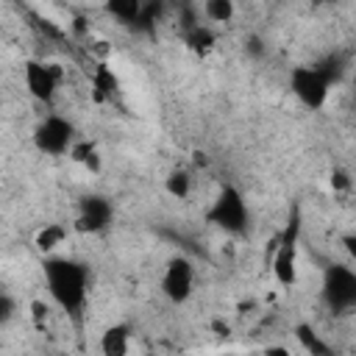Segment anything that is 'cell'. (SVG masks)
<instances>
[{
	"instance_id": "6da1fadb",
	"label": "cell",
	"mask_w": 356,
	"mask_h": 356,
	"mask_svg": "<svg viewBox=\"0 0 356 356\" xmlns=\"http://www.w3.org/2000/svg\"><path fill=\"white\" fill-rule=\"evenodd\" d=\"M44 284L50 289V298L64 309V312H78L86 300L89 289V273L83 264L72 259H56L50 256L44 261Z\"/></svg>"
},
{
	"instance_id": "7a4b0ae2",
	"label": "cell",
	"mask_w": 356,
	"mask_h": 356,
	"mask_svg": "<svg viewBox=\"0 0 356 356\" xmlns=\"http://www.w3.org/2000/svg\"><path fill=\"white\" fill-rule=\"evenodd\" d=\"M289 86H292L295 97H298L306 108L317 111V108H323L325 100H328L331 78H328L320 67H295L292 75H289Z\"/></svg>"
},
{
	"instance_id": "3957f363",
	"label": "cell",
	"mask_w": 356,
	"mask_h": 356,
	"mask_svg": "<svg viewBox=\"0 0 356 356\" xmlns=\"http://www.w3.org/2000/svg\"><path fill=\"white\" fill-rule=\"evenodd\" d=\"M298 234H300V222L298 217H292L284 234L278 236V250L270 261L273 275L281 286H292L298 281Z\"/></svg>"
},
{
	"instance_id": "277c9868",
	"label": "cell",
	"mask_w": 356,
	"mask_h": 356,
	"mask_svg": "<svg viewBox=\"0 0 356 356\" xmlns=\"http://www.w3.org/2000/svg\"><path fill=\"white\" fill-rule=\"evenodd\" d=\"M33 142L42 153L47 156H61V153H70L72 150V122L58 117V114H50L44 117L36 131H33Z\"/></svg>"
},
{
	"instance_id": "5b68a950",
	"label": "cell",
	"mask_w": 356,
	"mask_h": 356,
	"mask_svg": "<svg viewBox=\"0 0 356 356\" xmlns=\"http://www.w3.org/2000/svg\"><path fill=\"white\" fill-rule=\"evenodd\" d=\"M195 286V267L186 256H172L164 267V278H161V292L172 300V303H184L192 295Z\"/></svg>"
},
{
	"instance_id": "8992f818",
	"label": "cell",
	"mask_w": 356,
	"mask_h": 356,
	"mask_svg": "<svg viewBox=\"0 0 356 356\" xmlns=\"http://www.w3.org/2000/svg\"><path fill=\"white\" fill-rule=\"evenodd\" d=\"M209 217H211L217 225H222L225 231H239V228H245L248 209H245L242 195H239L234 186H225V189L217 195V200H214Z\"/></svg>"
},
{
	"instance_id": "52a82bcc",
	"label": "cell",
	"mask_w": 356,
	"mask_h": 356,
	"mask_svg": "<svg viewBox=\"0 0 356 356\" xmlns=\"http://www.w3.org/2000/svg\"><path fill=\"white\" fill-rule=\"evenodd\" d=\"M22 78H25V89L31 92V97H36L42 103H50L56 97V89L61 86L47 61H33V58L25 61L22 64Z\"/></svg>"
},
{
	"instance_id": "ba28073f",
	"label": "cell",
	"mask_w": 356,
	"mask_h": 356,
	"mask_svg": "<svg viewBox=\"0 0 356 356\" xmlns=\"http://www.w3.org/2000/svg\"><path fill=\"white\" fill-rule=\"evenodd\" d=\"M325 295L331 306H353L356 303V270L331 267L325 275Z\"/></svg>"
},
{
	"instance_id": "9c48e42d",
	"label": "cell",
	"mask_w": 356,
	"mask_h": 356,
	"mask_svg": "<svg viewBox=\"0 0 356 356\" xmlns=\"http://www.w3.org/2000/svg\"><path fill=\"white\" fill-rule=\"evenodd\" d=\"M108 220H111V203L103 197H86L75 217V228L81 234H97L108 225Z\"/></svg>"
},
{
	"instance_id": "30bf717a",
	"label": "cell",
	"mask_w": 356,
	"mask_h": 356,
	"mask_svg": "<svg viewBox=\"0 0 356 356\" xmlns=\"http://www.w3.org/2000/svg\"><path fill=\"white\" fill-rule=\"evenodd\" d=\"M128 350H131V328L128 325L117 323L100 334V353L103 356H128Z\"/></svg>"
},
{
	"instance_id": "8fae6325",
	"label": "cell",
	"mask_w": 356,
	"mask_h": 356,
	"mask_svg": "<svg viewBox=\"0 0 356 356\" xmlns=\"http://www.w3.org/2000/svg\"><path fill=\"white\" fill-rule=\"evenodd\" d=\"M67 242V228L61 222H44L36 234H33V248L44 256H53L61 245Z\"/></svg>"
},
{
	"instance_id": "7c38bea8",
	"label": "cell",
	"mask_w": 356,
	"mask_h": 356,
	"mask_svg": "<svg viewBox=\"0 0 356 356\" xmlns=\"http://www.w3.org/2000/svg\"><path fill=\"white\" fill-rule=\"evenodd\" d=\"M70 159H72L75 164H81L86 172H92V175H97L100 167H103L100 153H97V147H95L92 142H75L72 150H70Z\"/></svg>"
},
{
	"instance_id": "4fadbf2b",
	"label": "cell",
	"mask_w": 356,
	"mask_h": 356,
	"mask_svg": "<svg viewBox=\"0 0 356 356\" xmlns=\"http://www.w3.org/2000/svg\"><path fill=\"white\" fill-rule=\"evenodd\" d=\"M200 14L209 22H231L236 14V6L231 0H206L200 3Z\"/></svg>"
},
{
	"instance_id": "5bb4252c",
	"label": "cell",
	"mask_w": 356,
	"mask_h": 356,
	"mask_svg": "<svg viewBox=\"0 0 356 356\" xmlns=\"http://www.w3.org/2000/svg\"><path fill=\"white\" fill-rule=\"evenodd\" d=\"M184 42L189 44V50H195V53H206V50H211V47L217 44V36L211 33L209 25H195L192 31L184 33Z\"/></svg>"
},
{
	"instance_id": "9a60e30c",
	"label": "cell",
	"mask_w": 356,
	"mask_h": 356,
	"mask_svg": "<svg viewBox=\"0 0 356 356\" xmlns=\"http://www.w3.org/2000/svg\"><path fill=\"white\" fill-rule=\"evenodd\" d=\"M142 8H145V6H139L136 0H111V3L106 6V11H108L117 22H139Z\"/></svg>"
},
{
	"instance_id": "2e32d148",
	"label": "cell",
	"mask_w": 356,
	"mask_h": 356,
	"mask_svg": "<svg viewBox=\"0 0 356 356\" xmlns=\"http://www.w3.org/2000/svg\"><path fill=\"white\" fill-rule=\"evenodd\" d=\"M164 189H167V195H172V197H178V200H186L189 192H192V178H189V172H186V170H172V172L167 175V181H164Z\"/></svg>"
},
{
	"instance_id": "e0dca14e",
	"label": "cell",
	"mask_w": 356,
	"mask_h": 356,
	"mask_svg": "<svg viewBox=\"0 0 356 356\" xmlns=\"http://www.w3.org/2000/svg\"><path fill=\"white\" fill-rule=\"evenodd\" d=\"M295 337H298V342H300L312 356H328V348L320 342V337L314 334V328H309V325H298V328H295Z\"/></svg>"
},
{
	"instance_id": "ac0fdd59",
	"label": "cell",
	"mask_w": 356,
	"mask_h": 356,
	"mask_svg": "<svg viewBox=\"0 0 356 356\" xmlns=\"http://www.w3.org/2000/svg\"><path fill=\"white\" fill-rule=\"evenodd\" d=\"M328 184H331L334 192H350V186H353V181H350V175L345 170H331Z\"/></svg>"
},
{
	"instance_id": "d6986e66",
	"label": "cell",
	"mask_w": 356,
	"mask_h": 356,
	"mask_svg": "<svg viewBox=\"0 0 356 356\" xmlns=\"http://www.w3.org/2000/svg\"><path fill=\"white\" fill-rule=\"evenodd\" d=\"M28 309H31V320H33V325H39V328H42V325L47 323V317H50V306H47L44 300H39V298H36V300H31V306H28Z\"/></svg>"
},
{
	"instance_id": "ffe728a7",
	"label": "cell",
	"mask_w": 356,
	"mask_h": 356,
	"mask_svg": "<svg viewBox=\"0 0 356 356\" xmlns=\"http://www.w3.org/2000/svg\"><path fill=\"white\" fill-rule=\"evenodd\" d=\"M11 317H14V298H11L8 292H3V295H0V323L8 325Z\"/></svg>"
},
{
	"instance_id": "44dd1931",
	"label": "cell",
	"mask_w": 356,
	"mask_h": 356,
	"mask_svg": "<svg viewBox=\"0 0 356 356\" xmlns=\"http://www.w3.org/2000/svg\"><path fill=\"white\" fill-rule=\"evenodd\" d=\"M342 250H345L348 261H350V264H353V270H356V231L342 236Z\"/></svg>"
},
{
	"instance_id": "7402d4cb",
	"label": "cell",
	"mask_w": 356,
	"mask_h": 356,
	"mask_svg": "<svg viewBox=\"0 0 356 356\" xmlns=\"http://www.w3.org/2000/svg\"><path fill=\"white\" fill-rule=\"evenodd\" d=\"M261 356H292V350L286 345H267L261 350Z\"/></svg>"
},
{
	"instance_id": "603a6c76",
	"label": "cell",
	"mask_w": 356,
	"mask_h": 356,
	"mask_svg": "<svg viewBox=\"0 0 356 356\" xmlns=\"http://www.w3.org/2000/svg\"><path fill=\"white\" fill-rule=\"evenodd\" d=\"M353 86H356V72H353Z\"/></svg>"
}]
</instances>
